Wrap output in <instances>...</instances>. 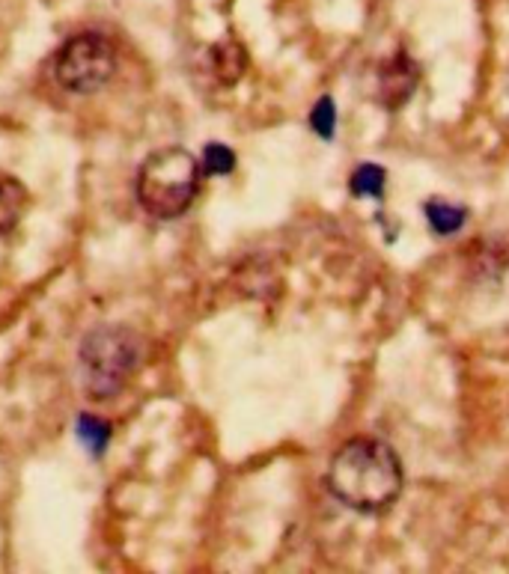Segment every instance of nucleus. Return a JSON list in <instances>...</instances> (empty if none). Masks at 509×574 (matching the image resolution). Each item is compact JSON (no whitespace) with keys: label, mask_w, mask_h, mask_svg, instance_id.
<instances>
[{"label":"nucleus","mask_w":509,"mask_h":574,"mask_svg":"<svg viewBox=\"0 0 509 574\" xmlns=\"http://www.w3.org/2000/svg\"><path fill=\"white\" fill-rule=\"evenodd\" d=\"M402 461L379 438L346 441L328 464L331 494L355 512H382L402 494Z\"/></svg>","instance_id":"f257e3e1"},{"label":"nucleus","mask_w":509,"mask_h":574,"mask_svg":"<svg viewBox=\"0 0 509 574\" xmlns=\"http://www.w3.org/2000/svg\"><path fill=\"white\" fill-rule=\"evenodd\" d=\"M200 182L203 164L188 149L167 146L143 158V164L137 167L134 194L140 209L155 221H176L194 206Z\"/></svg>","instance_id":"f03ea898"},{"label":"nucleus","mask_w":509,"mask_h":574,"mask_svg":"<svg viewBox=\"0 0 509 574\" xmlns=\"http://www.w3.org/2000/svg\"><path fill=\"white\" fill-rule=\"evenodd\" d=\"M137 363H140V343L131 328L126 325L90 328L78 348L81 384L87 399L102 402L120 396Z\"/></svg>","instance_id":"7ed1b4c3"},{"label":"nucleus","mask_w":509,"mask_h":574,"mask_svg":"<svg viewBox=\"0 0 509 574\" xmlns=\"http://www.w3.org/2000/svg\"><path fill=\"white\" fill-rule=\"evenodd\" d=\"M114 69L117 51L102 33H78L66 39L51 60V75L57 87L75 96L99 93L114 78Z\"/></svg>","instance_id":"20e7f679"},{"label":"nucleus","mask_w":509,"mask_h":574,"mask_svg":"<svg viewBox=\"0 0 509 574\" xmlns=\"http://www.w3.org/2000/svg\"><path fill=\"white\" fill-rule=\"evenodd\" d=\"M414 87H417V66L405 54H396L393 60L384 63L379 72V99L384 108L390 111L402 108L411 99Z\"/></svg>","instance_id":"39448f33"},{"label":"nucleus","mask_w":509,"mask_h":574,"mask_svg":"<svg viewBox=\"0 0 509 574\" xmlns=\"http://www.w3.org/2000/svg\"><path fill=\"white\" fill-rule=\"evenodd\" d=\"M27 185L9 173H0V238L18 227V221L24 218L27 209Z\"/></svg>","instance_id":"423d86ee"},{"label":"nucleus","mask_w":509,"mask_h":574,"mask_svg":"<svg viewBox=\"0 0 509 574\" xmlns=\"http://www.w3.org/2000/svg\"><path fill=\"white\" fill-rule=\"evenodd\" d=\"M426 221L438 235H453L465 227L468 212L462 206L447 203V200H432V203H426Z\"/></svg>","instance_id":"0eeeda50"},{"label":"nucleus","mask_w":509,"mask_h":574,"mask_svg":"<svg viewBox=\"0 0 509 574\" xmlns=\"http://www.w3.org/2000/svg\"><path fill=\"white\" fill-rule=\"evenodd\" d=\"M384 185H387V173H384L382 164H358L352 179H349V188L355 197H382Z\"/></svg>","instance_id":"6e6552de"},{"label":"nucleus","mask_w":509,"mask_h":574,"mask_svg":"<svg viewBox=\"0 0 509 574\" xmlns=\"http://www.w3.org/2000/svg\"><path fill=\"white\" fill-rule=\"evenodd\" d=\"M212 54H215V72H218V78L227 81V84H233V81L242 75V69H245V54H242V48H239V45H218Z\"/></svg>","instance_id":"1a4fd4ad"},{"label":"nucleus","mask_w":509,"mask_h":574,"mask_svg":"<svg viewBox=\"0 0 509 574\" xmlns=\"http://www.w3.org/2000/svg\"><path fill=\"white\" fill-rule=\"evenodd\" d=\"M78 438L87 444V450H93L96 456H102V450L108 447V441H111V426L102 420V417H81V423H78Z\"/></svg>","instance_id":"9d476101"},{"label":"nucleus","mask_w":509,"mask_h":574,"mask_svg":"<svg viewBox=\"0 0 509 574\" xmlns=\"http://www.w3.org/2000/svg\"><path fill=\"white\" fill-rule=\"evenodd\" d=\"M236 167V152L224 143H209L203 152V170L212 176H227Z\"/></svg>","instance_id":"9b49d317"},{"label":"nucleus","mask_w":509,"mask_h":574,"mask_svg":"<svg viewBox=\"0 0 509 574\" xmlns=\"http://www.w3.org/2000/svg\"><path fill=\"white\" fill-rule=\"evenodd\" d=\"M310 125L313 131L322 137V140H334V128H337V108H334V99L331 96H322L310 114Z\"/></svg>","instance_id":"f8f14e48"}]
</instances>
